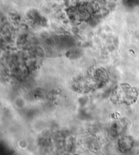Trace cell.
<instances>
[{
  "label": "cell",
  "instance_id": "cell-1",
  "mask_svg": "<svg viewBox=\"0 0 139 155\" xmlns=\"http://www.w3.org/2000/svg\"><path fill=\"white\" fill-rule=\"evenodd\" d=\"M139 96V90L127 84H122L114 91L112 97L116 103L131 105L137 101Z\"/></svg>",
  "mask_w": 139,
  "mask_h": 155
}]
</instances>
